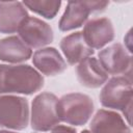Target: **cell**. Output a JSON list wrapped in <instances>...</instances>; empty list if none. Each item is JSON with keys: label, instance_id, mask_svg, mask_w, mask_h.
Instances as JSON below:
<instances>
[{"label": "cell", "instance_id": "cell-1", "mask_svg": "<svg viewBox=\"0 0 133 133\" xmlns=\"http://www.w3.org/2000/svg\"><path fill=\"white\" fill-rule=\"evenodd\" d=\"M44 82L41 73L29 64H0V95H33Z\"/></svg>", "mask_w": 133, "mask_h": 133}, {"label": "cell", "instance_id": "cell-2", "mask_svg": "<svg viewBox=\"0 0 133 133\" xmlns=\"http://www.w3.org/2000/svg\"><path fill=\"white\" fill-rule=\"evenodd\" d=\"M133 88L132 80L125 76H114L107 80L101 89L99 99L103 107L121 111L128 125L131 124Z\"/></svg>", "mask_w": 133, "mask_h": 133}, {"label": "cell", "instance_id": "cell-3", "mask_svg": "<svg viewBox=\"0 0 133 133\" xmlns=\"http://www.w3.org/2000/svg\"><path fill=\"white\" fill-rule=\"evenodd\" d=\"M95 110L92 99L80 92H70L58 99L57 113L60 122L72 126H83Z\"/></svg>", "mask_w": 133, "mask_h": 133}, {"label": "cell", "instance_id": "cell-4", "mask_svg": "<svg viewBox=\"0 0 133 133\" xmlns=\"http://www.w3.org/2000/svg\"><path fill=\"white\" fill-rule=\"evenodd\" d=\"M58 98L48 91L38 94L32 101L30 112V125L34 131L48 132L59 125L57 113Z\"/></svg>", "mask_w": 133, "mask_h": 133}, {"label": "cell", "instance_id": "cell-5", "mask_svg": "<svg viewBox=\"0 0 133 133\" xmlns=\"http://www.w3.org/2000/svg\"><path fill=\"white\" fill-rule=\"evenodd\" d=\"M27 99L14 95H0V128L21 131L29 123Z\"/></svg>", "mask_w": 133, "mask_h": 133}, {"label": "cell", "instance_id": "cell-6", "mask_svg": "<svg viewBox=\"0 0 133 133\" xmlns=\"http://www.w3.org/2000/svg\"><path fill=\"white\" fill-rule=\"evenodd\" d=\"M98 61L108 75L125 76L131 79L132 56L122 44L115 43L101 50Z\"/></svg>", "mask_w": 133, "mask_h": 133}, {"label": "cell", "instance_id": "cell-7", "mask_svg": "<svg viewBox=\"0 0 133 133\" xmlns=\"http://www.w3.org/2000/svg\"><path fill=\"white\" fill-rule=\"evenodd\" d=\"M19 37L30 49H41L53 42L54 33L51 26L45 21L28 17L18 30Z\"/></svg>", "mask_w": 133, "mask_h": 133}, {"label": "cell", "instance_id": "cell-8", "mask_svg": "<svg viewBox=\"0 0 133 133\" xmlns=\"http://www.w3.org/2000/svg\"><path fill=\"white\" fill-rule=\"evenodd\" d=\"M91 49H102L114 39V27L108 18H94L87 21L81 31Z\"/></svg>", "mask_w": 133, "mask_h": 133}, {"label": "cell", "instance_id": "cell-9", "mask_svg": "<svg viewBox=\"0 0 133 133\" xmlns=\"http://www.w3.org/2000/svg\"><path fill=\"white\" fill-rule=\"evenodd\" d=\"M90 133H132L130 125L115 111L100 109L89 124Z\"/></svg>", "mask_w": 133, "mask_h": 133}, {"label": "cell", "instance_id": "cell-10", "mask_svg": "<svg viewBox=\"0 0 133 133\" xmlns=\"http://www.w3.org/2000/svg\"><path fill=\"white\" fill-rule=\"evenodd\" d=\"M33 65L38 73L46 76H56L66 70V62L53 47H45L36 50L32 55Z\"/></svg>", "mask_w": 133, "mask_h": 133}, {"label": "cell", "instance_id": "cell-11", "mask_svg": "<svg viewBox=\"0 0 133 133\" xmlns=\"http://www.w3.org/2000/svg\"><path fill=\"white\" fill-rule=\"evenodd\" d=\"M28 17L27 8L22 2H0V33L17 32Z\"/></svg>", "mask_w": 133, "mask_h": 133}, {"label": "cell", "instance_id": "cell-12", "mask_svg": "<svg viewBox=\"0 0 133 133\" xmlns=\"http://www.w3.org/2000/svg\"><path fill=\"white\" fill-rule=\"evenodd\" d=\"M59 46L68 63L71 65L80 63L95 53V50L86 44L81 31H76L62 37Z\"/></svg>", "mask_w": 133, "mask_h": 133}, {"label": "cell", "instance_id": "cell-13", "mask_svg": "<svg viewBox=\"0 0 133 133\" xmlns=\"http://www.w3.org/2000/svg\"><path fill=\"white\" fill-rule=\"evenodd\" d=\"M91 12L89 1H69L58 23L59 30L66 32L81 27Z\"/></svg>", "mask_w": 133, "mask_h": 133}, {"label": "cell", "instance_id": "cell-14", "mask_svg": "<svg viewBox=\"0 0 133 133\" xmlns=\"http://www.w3.org/2000/svg\"><path fill=\"white\" fill-rule=\"evenodd\" d=\"M76 74L80 84L88 88H98L108 80V74L103 70L98 59L92 56L78 63Z\"/></svg>", "mask_w": 133, "mask_h": 133}, {"label": "cell", "instance_id": "cell-15", "mask_svg": "<svg viewBox=\"0 0 133 133\" xmlns=\"http://www.w3.org/2000/svg\"><path fill=\"white\" fill-rule=\"evenodd\" d=\"M32 56V50L17 35L0 39V60L9 63H20Z\"/></svg>", "mask_w": 133, "mask_h": 133}, {"label": "cell", "instance_id": "cell-16", "mask_svg": "<svg viewBox=\"0 0 133 133\" xmlns=\"http://www.w3.org/2000/svg\"><path fill=\"white\" fill-rule=\"evenodd\" d=\"M22 3L26 8L48 20L53 19L61 6V1L59 0H25Z\"/></svg>", "mask_w": 133, "mask_h": 133}, {"label": "cell", "instance_id": "cell-17", "mask_svg": "<svg viewBox=\"0 0 133 133\" xmlns=\"http://www.w3.org/2000/svg\"><path fill=\"white\" fill-rule=\"evenodd\" d=\"M50 133H77L76 129L70 126L64 125H57L52 130H50Z\"/></svg>", "mask_w": 133, "mask_h": 133}, {"label": "cell", "instance_id": "cell-18", "mask_svg": "<svg viewBox=\"0 0 133 133\" xmlns=\"http://www.w3.org/2000/svg\"><path fill=\"white\" fill-rule=\"evenodd\" d=\"M0 133H17L14 131H8V130H0Z\"/></svg>", "mask_w": 133, "mask_h": 133}, {"label": "cell", "instance_id": "cell-19", "mask_svg": "<svg viewBox=\"0 0 133 133\" xmlns=\"http://www.w3.org/2000/svg\"><path fill=\"white\" fill-rule=\"evenodd\" d=\"M81 133H90V132H89L88 130H82V131H81Z\"/></svg>", "mask_w": 133, "mask_h": 133}]
</instances>
